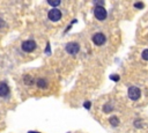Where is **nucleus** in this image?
<instances>
[{"label": "nucleus", "instance_id": "9", "mask_svg": "<svg viewBox=\"0 0 148 133\" xmlns=\"http://www.w3.org/2000/svg\"><path fill=\"white\" fill-rule=\"evenodd\" d=\"M109 123L111 124V126L116 127V126H118V125H119V118H118V117H116V116H112V117H110Z\"/></svg>", "mask_w": 148, "mask_h": 133}, {"label": "nucleus", "instance_id": "16", "mask_svg": "<svg viewBox=\"0 0 148 133\" xmlns=\"http://www.w3.org/2000/svg\"><path fill=\"white\" fill-rule=\"evenodd\" d=\"M7 24H6V22L3 20V19H0V29H3V28H5Z\"/></svg>", "mask_w": 148, "mask_h": 133}, {"label": "nucleus", "instance_id": "14", "mask_svg": "<svg viewBox=\"0 0 148 133\" xmlns=\"http://www.w3.org/2000/svg\"><path fill=\"white\" fill-rule=\"evenodd\" d=\"M134 7L138 8V9H142V8L145 7V4H143V3H135V4H134Z\"/></svg>", "mask_w": 148, "mask_h": 133}, {"label": "nucleus", "instance_id": "2", "mask_svg": "<svg viewBox=\"0 0 148 133\" xmlns=\"http://www.w3.org/2000/svg\"><path fill=\"white\" fill-rule=\"evenodd\" d=\"M127 94H128V97L131 98L132 101H138V99L140 98V96H141V90H140L138 87L132 86V87L128 88Z\"/></svg>", "mask_w": 148, "mask_h": 133}, {"label": "nucleus", "instance_id": "1", "mask_svg": "<svg viewBox=\"0 0 148 133\" xmlns=\"http://www.w3.org/2000/svg\"><path fill=\"white\" fill-rule=\"evenodd\" d=\"M94 15H95V18L98 20V21H104L106 19V9L102 6H96L95 9H94Z\"/></svg>", "mask_w": 148, "mask_h": 133}, {"label": "nucleus", "instance_id": "10", "mask_svg": "<svg viewBox=\"0 0 148 133\" xmlns=\"http://www.w3.org/2000/svg\"><path fill=\"white\" fill-rule=\"evenodd\" d=\"M23 81H24V84L28 85V86H31V85L35 84V80H34V78L31 75H26L23 78Z\"/></svg>", "mask_w": 148, "mask_h": 133}, {"label": "nucleus", "instance_id": "3", "mask_svg": "<svg viewBox=\"0 0 148 133\" xmlns=\"http://www.w3.org/2000/svg\"><path fill=\"white\" fill-rule=\"evenodd\" d=\"M66 51L67 53L74 56V55H78L79 51H80V45L75 42H71V43H67L66 44Z\"/></svg>", "mask_w": 148, "mask_h": 133}, {"label": "nucleus", "instance_id": "17", "mask_svg": "<svg viewBox=\"0 0 148 133\" xmlns=\"http://www.w3.org/2000/svg\"><path fill=\"white\" fill-rule=\"evenodd\" d=\"M110 79L114 80V81H118V80H119V75H117V74H116V75H111Z\"/></svg>", "mask_w": 148, "mask_h": 133}, {"label": "nucleus", "instance_id": "12", "mask_svg": "<svg viewBox=\"0 0 148 133\" xmlns=\"http://www.w3.org/2000/svg\"><path fill=\"white\" fill-rule=\"evenodd\" d=\"M48 4L51 5V6H54V7H56V6L60 5V0H49Z\"/></svg>", "mask_w": 148, "mask_h": 133}, {"label": "nucleus", "instance_id": "5", "mask_svg": "<svg viewBox=\"0 0 148 133\" xmlns=\"http://www.w3.org/2000/svg\"><path fill=\"white\" fill-rule=\"evenodd\" d=\"M48 16H49V19H50L51 21L57 22V21H59V20L61 19L63 14H61V12H60L58 8H53V9H51V11L48 13Z\"/></svg>", "mask_w": 148, "mask_h": 133}, {"label": "nucleus", "instance_id": "6", "mask_svg": "<svg viewBox=\"0 0 148 133\" xmlns=\"http://www.w3.org/2000/svg\"><path fill=\"white\" fill-rule=\"evenodd\" d=\"M105 41H106V37L102 32H97V34L92 36V42H94L95 45H103L105 43Z\"/></svg>", "mask_w": 148, "mask_h": 133}, {"label": "nucleus", "instance_id": "7", "mask_svg": "<svg viewBox=\"0 0 148 133\" xmlns=\"http://www.w3.org/2000/svg\"><path fill=\"white\" fill-rule=\"evenodd\" d=\"M9 95V87L5 82H0V97H6Z\"/></svg>", "mask_w": 148, "mask_h": 133}, {"label": "nucleus", "instance_id": "11", "mask_svg": "<svg viewBox=\"0 0 148 133\" xmlns=\"http://www.w3.org/2000/svg\"><path fill=\"white\" fill-rule=\"evenodd\" d=\"M103 111H104L105 113H109V112H111V111H114V107H112V104H111V103H106V104H104V105H103Z\"/></svg>", "mask_w": 148, "mask_h": 133}, {"label": "nucleus", "instance_id": "13", "mask_svg": "<svg viewBox=\"0 0 148 133\" xmlns=\"http://www.w3.org/2000/svg\"><path fill=\"white\" fill-rule=\"evenodd\" d=\"M141 57H142V59L148 60V49H147V50H143L142 53H141Z\"/></svg>", "mask_w": 148, "mask_h": 133}, {"label": "nucleus", "instance_id": "8", "mask_svg": "<svg viewBox=\"0 0 148 133\" xmlns=\"http://www.w3.org/2000/svg\"><path fill=\"white\" fill-rule=\"evenodd\" d=\"M36 85H37V87L38 88H41V89H45V88H48V81L45 80V79H38L36 81Z\"/></svg>", "mask_w": 148, "mask_h": 133}, {"label": "nucleus", "instance_id": "15", "mask_svg": "<svg viewBox=\"0 0 148 133\" xmlns=\"http://www.w3.org/2000/svg\"><path fill=\"white\" fill-rule=\"evenodd\" d=\"M83 107H85V109H90V107H91V103L89 102V101H86L85 103H83Z\"/></svg>", "mask_w": 148, "mask_h": 133}, {"label": "nucleus", "instance_id": "4", "mask_svg": "<svg viewBox=\"0 0 148 133\" xmlns=\"http://www.w3.org/2000/svg\"><path fill=\"white\" fill-rule=\"evenodd\" d=\"M36 42L35 41H31V40H28V41H24V42H22V44H21V47H22V50L24 52H32L34 50L36 49Z\"/></svg>", "mask_w": 148, "mask_h": 133}, {"label": "nucleus", "instance_id": "18", "mask_svg": "<svg viewBox=\"0 0 148 133\" xmlns=\"http://www.w3.org/2000/svg\"><path fill=\"white\" fill-rule=\"evenodd\" d=\"M135 126H137V127H141V123H140V120H137V122H135Z\"/></svg>", "mask_w": 148, "mask_h": 133}]
</instances>
